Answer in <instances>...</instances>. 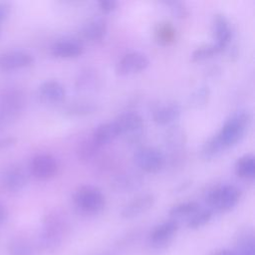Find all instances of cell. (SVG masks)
Masks as SVG:
<instances>
[{"label":"cell","instance_id":"1","mask_svg":"<svg viewBox=\"0 0 255 255\" xmlns=\"http://www.w3.org/2000/svg\"><path fill=\"white\" fill-rule=\"evenodd\" d=\"M70 233V222L64 212L53 209L47 212L42 221L37 239L38 250L52 253L61 248Z\"/></svg>","mask_w":255,"mask_h":255},{"label":"cell","instance_id":"2","mask_svg":"<svg viewBox=\"0 0 255 255\" xmlns=\"http://www.w3.org/2000/svg\"><path fill=\"white\" fill-rule=\"evenodd\" d=\"M251 122V114L247 109L235 111L214 134L224 150L238 143L244 136Z\"/></svg>","mask_w":255,"mask_h":255},{"label":"cell","instance_id":"3","mask_svg":"<svg viewBox=\"0 0 255 255\" xmlns=\"http://www.w3.org/2000/svg\"><path fill=\"white\" fill-rule=\"evenodd\" d=\"M73 203L76 210L82 215H96L105 205L106 198L102 190L91 184L79 186L73 194Z\"/></svg>","mask_w":255,"mask_h":255},{"label":"cell","instance_id":"4","mask_svg":"<svg viewBox=\"0 0 255 255\" xmlns=\"http://www.w3.org/2000/svg\"><path fill=\"white\" fill-rule=\"evenodd\" d=\"M240 196L241 191L237 186L233 184H223L209 190L205 200L211 210L228 211L236 206Z\"/></svg>","mask_w":255,"mask_h":255},{"label":"cell","instance_id":"5","mask_svg":"<svg viewBox=\"0 0 255 255\" xmlns=\"http://www.w3.org/2000/svg\"><path fill=\"white\" fill-rule=\"evenodd\" d=\"M26 104L25 94L15 87L5 88L0 92V112L11 122L23 111Z\"/></svg>","mask_w":255,"mask_h":255},{"label":"cell","instance_id":"6","mask_svg":"<svg viewBox=\"0 0 255 255\" xmlns=\"http://www.w3.org/2000/svg\"><path fill=\"white\" fill-rule=\"evenodd\" d=\"M133 161L137 167L147 173H156L165 164V156L155 147L144 146L135 151Z\"/></svg>","mask_w":255,"mask_h":255},{"label":"cell","instance_id":"7","mask_svg":"<svg viewBox=\"0 0 255 255\" xmlns=\"http://www.w3.org/2000/svg\"><path fill=\"white\" fill-rule=\"evenodd\" d=\"M28 171L17 163L5 166L0 171V187L8 192L22 190L28 183Z\"/></svg>","mask_w":255,"mask_h":255},{"label":"cell","instance_id":"8","mask_svg":"<svg viewBox=\"0 0 255 255\" xmlns=\"http://www.w3.org/2000/svg\"><path fill=\"white\" fill-rule=\"evenodd\" d=\"M114 123L116 124L120 134H127L128 139L132 142L136 141L142 133L143 119L136 112H124L116 118Z\"/></svg>","mask_w":255,"mask_h":255},{"label":"cell","instance_id":"9","mask_svg":"<svg viewBox=\"0 0 255 255\" xmlns=\"http://www.w3.org/2000/svg\"><path fill=\"white\" fill-rule=\"evenodd\" d=\"M29 169L35 178L48 180L58 173L59 163L54 155L50 153H39L31 159Z\"/></svg>","mask_w":255,"mask_h":255},{"label":"cell","instance_id":"10","mask_svg":"<svg viewBox=\"0 0 255 255\" xmlns=\"http://www.w3.org/2000/svg\"><path fill=\"white\" fill-rule=\"evenodd\" d=\"M149 65L148 58L140 52H130L123 56L116 64L118 76H128L144 71Z\"/></svg>","mask_w":255,"mask_h":255},{"label":"cell","instance_id":"11","mask_svg":"<svg viewBox=\"0 0 255 255\" xmlns=\"http://www.w3.org/2000/svg\"><path fill=\"white\" fill-rule=\"evenodd\" d=\"M179 224L173 219L164 221L155 226L148 236V242L154 249L166 248L174 238Z\"/></svg>","mask_w":255,"mask_h":255},{"label":"cell","instance_id":"12","mask_svg":"<svg viewBox=\"0 0 255 255\" xmlns=\"http://www.w3.org/2000/svg\"><path fill=\"white\" fill-rule=\"evenodd\" d=\"M34 63V57L25 51H9L0 54V70L14 71L30 67Z\"/></svg>","mask_w":255,"mask_h":255},{"label":"cell","instance_id":"13","mask_svg":"<svg viewBox=\"0 0 255 255\" xmlns=\"http://www.w3.org/2000/svg\"><path fill=\"white\" fill-rule=\"evenodd\" d=\"M212 34L214 38V44L222 52L228 46L232 37L230 23L224 14H214L212 18Z\"/></svg>","mask_w":255,"mask_h":255},{"label":"cell","instance_id":"14","mask_svg":"<svg viewBox=\"0 0 255 255\" xmlns=\"http://www.w3.org/2000/svg\"><path fill=\"white\" fill-rule=\"evenodd\" d=\"M154 202L155 197L151 193L138 195L123 207L121 211V217L124 219H132L137 217L149 210L153 206Z\"/></svg>","mask_w":255,"mask_h":255},{"label":"cell","instance_id":"15","mask_svg":"<svg viewBox=\"0 0 255 255\" xmlns=\"http://www.w3.org/2000/svg\"><path fill=\"white\" fill-rule=\"evenodd\" d=\"M85 51L82 42L75 39H62L51 47V54L60 59H72L81 56Z\"/></svg>","mask_w":255,"mask_h":255},{"label":"cell","instance_id":"16","mask_svg":"<svg viewBox=\"0 0 255 255\" xmlns=\"http://www.w3.org/2000/svg\"><path fill=\"white\" fill-rule=\"evenodd\" d=\"M143 183V178L135 172H122L116 175L111 181V187L116 192H131L139 188Z\"/></svg>","mask_w":255,"mask_h":255},{"label":"cell","instance_id":"17","mask_svg":"<svg viewBox=\"0 0 255 255\" xmlns=\"http://www.w3.org/2000/svg\"><path fill=\"white\" fill-rule=\"evenodd\" d=\"M40 99L46 103L58 104L64 101L66 97L65 87L56 80H47L38 88Z\"/></svg>","mask_w":255,"mask_h":255},{"label":"cell","instance_id":"18","mask_svg":"<svg viewBox=\"0 0 255 255\" xmlns=\"http://www.w3.org/2000/svg\"><path fill=\"white\" fill-rule=\"evenodd\" d=\"M234 255H255V236L251 227L241 228L235 237Z\"/></svg>","mask_w":255,"mask_h":255},{"label":"cell","instance_id":"19","mask_svg":"<svg viewBox=\"0 0 255 255\" xmlns=\"http://www.w3.org/2000/svg\"><path fill=\"white\" fill-rule=\"evenodd\" d=\"M181 115V107L177 103H167L158 106L152 112V120L158 126H167L174 123Z\"/></svg>","mask_w":255,"mask_h":255},{"label":"cell","instance_id":"20","mask_svg":"<svg viewBox=\"0 0 255 255\" xmlns=\"http://www.w3.org/2000/svg\"><path fill=\"white\" fill-rule=\"evenodd\" d=\"M108 31L107 22L100 17L90 19L82 29L83 37L90 42L102 41Z\"/></svg>","mask_w":255,"mask_h":255},{"label":"cell","instance_id":"21","mask_svg":"<svg viewBox=\"0 0 255 255\" xmlns=\"http://www.w3.org/2000/svg\"><path fill=\"white\" fill-rule=\"evenodd\" d=\"M120 134V131L113 122L102 123L96 127L92 133V138L101 146H104L107 143H110L114 139H116Z\"/></svg>","mask_w":255,"mask_h":255},{"label":"cell","instance_id":"22","mask_svg":"<svg viewBox=\"0 0 255 255\" xmlns=\"http://www.w3.org/2000/svg\"><path fill=\"white\" fill-rule=\"evenodd\" d=\"M153 37L159 45L168 46L175 41L176 29L171 22L161 21L154 26Z\"/></svg>","mask_w":255,"mask_h":255},{"label":"cell","instance_id":"23","mask_svg":"<svg viewBox=\"0 0 255 255\" xmlns=\"http://www.w3.org/2000/svg\"><path fill=\"white\" fill-rule=\"evenodd\" d=\"M164 142L172 152L180 151L186 142V133L179 126L169 128L164 135Z\"/></svg>","mask_w":255,"mask_h":255},{"label":"cell","instance_id":"24","mask_svg":"<svg viewBox=\"0 0 255 255\" xmlns=\"http://www.w3.org/2000/svg\"><path fill=\"white\" fill-rule=\"evenodd\" d=\"M234 171L237 176L244 179H252L255 176V157L252 153L240 156L235 164Z\"/></svg>","mask_w":255,"mask_h":255},{"label":"cell","instance_id":"25","mask_svg":"<svg viewBox=\"0 0 255 255\" xmlns=\"http://www.w3.org/2000/svg\"><path fill=\"white\" fill-rule=\"evenodd\" d=\"M102 147L103 146L98 144L91 136L90 138H86L82 140L78 144L77 151H76L77 156L81 161H84V162L91 161L98 156Z\"/></svg>","mask_w":255,"mask_h":255},{"label":"cell","instance_id":"26","mask_svg":"<svg viewBox=\"0 0 255 255\" xmlns=\"http://www.w3.org/2000/svg\"><path fill=\"white\" fill-rule=\"evenodd\" d=\"M199 209H200V206L196 201H184V202H180L173 205L169 209L168 214L170 216V219H173L178 222L179 219L186 218V217L190 218Z\"/></svg>","mask_w":255,"mask_h":255},{"label":"cell","instance_id":"27","mask_svg":"<svg viewBox=\"0 0 255 255\" xmlns=\"http://www.w3.org/2000/svg\"><path fill=\"white\" fill-rule=\"evenodd\" d=\"M9 255H35L31 243L23 237L12 238L7 246Z\"/></svg>","mask_w":255,"mask_h":255},{"label":"cell","instance_id":"28","mask_svg":"<svg viewBox=\"0 0 255 255\" xmlns=\"http://www.w3.org/2000/svg\"><path fill=\"white\" fill-rule=\"evenodd\" d=\"M223 151L224 149L215 137V135H212L202 144L200 149V155L204 160H212L218 157Z\"/></svg>","mask_w":255,"mask_h":255},{"label":"cell","instance_id":"29","mask_svg":"<svg viewBox=\"0 0 255 255\" xmlns=\"http://www.w3.org/2000/svg\"><path fill=\"white\" fill-rule=\"evenodd\" d=\"M96 71L91 69H86L79 73V76L76 80V87L78 90H92L97 87L99 82V77L97 76Z\"/></svg>","mask_w":255,"mask_h":255},{"label":"cell","instance_id":"30","mask_svg":"<svg viewBox=\"0 0 255 255\" xmlns=\"http://www.w3.org/2000/svg\"><path fill=\"white\" fill-rule=\"evenodd\" d=\"M221 51L219 48L214 44H206L197 47L192 53H191V61L192 62H200L207 59L212 58L216 54L220 53Z\"/></svg>","mask_w":255,"mask_h":255},{"label":"cell","instance_id":"31","mask_svg":"<svg viewBox=\"0 0 255 255\" xmlns=\"http://www.w3.org/2000/svg\"><path fill=\"white\" fill-rule=\"evenodd\" d=\"M211 209H199L187 221V227L190 229H198L207 224L212 218Z\"/></svg>","mask_w":255,"mask_h":255},{"label":"cell","instance_id":"32","mask_svg":"<svg viewBox=\"0 0 255 255\" xmlns=\"http://www.w3.org/2000/svg\"><path fill=\"white\" fill-rule=\"evenodd\" d=\"M210 96V90L207 86H201L197 88L189 96V105L192 108H201L208 102Z\"/></svg>","mask_w":255,"mask_h":255},{"label":"cell","instance_id":"33","mask_svg":"<svg viewBox=\"0 0 255 255\" xmlns=\"http://www.w3.org/2000/svg\"><path fill=\"white\" fill-rule=\"evenodd\" d=\"M97 110V107L93 103L78 102L69 105L66 108V113L71 116H86L93 114Z\"/></svg>","mask_w":255,"mask_h":255},{"label":"cell","instance_id":"34","mask_svg":"<svg viewBox=\"0 0 255 255\" xmlns=\"http://www.w3.org/2000/svg\"><path fill=\"white\" fill-rule=\"evenodd\" d=\"M164 4L168 7L171 15L177 19H185L189 15L188 7L185 5V3L177 0H170L165 1Z\"/></svg>","mask_w":255,"mask_h":255},{"label":"cell","instance_id":"35","mask_svg":"<svg viewBox=\"0 0 255 255\" xmlns=\"http://www.w3.org/2000/svg\"><path fill=\"white\" fill-rule=\"evenodd\" d=\"M98 6L103 13L108 14L117 9L118 2H116L114 0H101L98 2Z\"/></svg>","mask_w":255,"mask_h":255},{"label":"cell","instance_id":"36","mask_svg":"<svg viewBox=\"0 0 255 255\" xmlns=\"http://www.w3.org/2000/svg\"><path fill=\"white\" fill-rule=\"evenodd\" d=\"M17 142V138L14 136H6V137H0V150L9 148L13 145H15Z\"/></svg>","mask_w":255,"mask_h":255},{"label":"cell","instance_id":"37","mask_svg":"<svg viewBox=\"0 0 255 255\" xmlns=\"http://www.w3.org/2000/svg\"><path fill=\"white\" fill-rule=\"evenodd\" d=\"M11 7L6 2H0V26L7 19L10 14Z\"/></svg>","mask_w":255,"mask_h":255},{"label":"cell","instance_id":"38","mask_svg":"<svg viewBox=\"0 0 255 255\" xmlns=\"http://www.w3.org/2000/svg\"><path fill=\"white\" fill-rule=\"evenodd\" d=\"M8 218V209L7 207L0 201V225L3 224Z\"/></svg>","mask_w":255,"mask_h":255},{"label":"cell","instance_id":"39","mask_svg":"<svg viewBox=\"0 0 255 255\" xmlns=\"http://www.w3.org/2000/svg\"><path fill=\"white\" fill-rule=\"evenodd\" d=\"M209 255H234V253L232 252V250H229V249H219V250L213 251Z\"/></svg>","mask_w":255,"mask_h":255},{"label":"cell","instance_id":"40","mask_svg":"<svg viewBox=\"0 0 255 255\" xmlns=\"http://www.w3.org/2000/svg\"><path fill=\"white\" fill-rule=\"evenodd\" d=\"M10 123L9 119L3 114L0 112V129H2L6 125H8Z\"/></svg>","mask_w":255,"mask_h":255},{"label":"cell","instance_id":"41","mask_svg":"<svg viewBox=\"0 0 255 255\" xmlns=\"http://www.w3.org/2000/svg\"><path fill=\"white\" fill-rule=\"evenodd\" d=\"M190 184H191V181H184V182L180 183L176 188V192H181V191L186 190L190 186Z\"/></svg>","mask_w":255,"mask_h":255},{"label":"cell","instance_id":"42","mask_svg":"<svg viewBox=\"0 0 255 255\" xmlns=\"http://www.w3.org/2000/svg\"><path fill=\"white\" fill-rule=\"evenodd\" d=\"M100 255H113V254H110V253H103V254H100Z\"/></svg>","mask_w":255,"mask_h":255},{"label":"cell","instance_id":"43","mask_svg":"<svg viewBox=\"0 0 255 255\" xmlns=\"http://www.w3.org/2000/svg\"><path fill=\"white\" fill-rule=\"evenodd\" d=\"M0 30H1V26H0Z\"/></svg>","mask_w":255,"mask_h":255}]
</instances>
